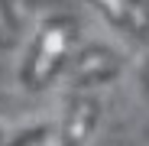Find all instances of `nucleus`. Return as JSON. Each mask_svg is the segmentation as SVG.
Returning <instances> with one entry per match:
<instances>
[{
	"instance_id": "1",
	"label": "nucleus",
	"mask_w": 149,
	"mask_h": 146,
	"mask_svg": "<svg viewBox=\"0 0 149 146\" xmlns=\"http://www.w3.org/2000/svg\"><path fill=\"white\" fill-rule=\"evenodd\" d=\"M74 36V26L71 20H49L33 52H29V62H26V71H23V78H26L29 88H42L49 78L58 71V65L65 62V52H68V42Z\"/></svg>"
},
{
	"instance_id": "2",
	"label": "nucleus",
	"mask_w": 149,
	"mask_h": 146,
	"mask_svg": "<svg viewBox=\"0 0 149 146\" xmlns=\"http://www.w3.org/2000/svg\"><path fill=\"white\" fill-rule=\"evenodd\" d=\"M120 68V55L113 49H101V45H91L71 62V81L78 85H91V81H104L113 78Z\"/></svg>"
},
{
	"instance_id": "3",
	"label": "nucleus",
	"mask_w": 149,
	"mask_h": 146,
	"mask_svg": "<svg viewBox=\"0 0 149 146\" xmlns=\"http://www.w3.org/2000/svg\"><path fill=\"white\" fill-rule=\"evenodd\" d=\"M94 117H97V104L91 101V97H81V101H74L71 110H68V120L65 127L58 130L62 136V146H81L94 127Z\"/></svg>"
},
{
	"instance_id": "4",
	"label": "nucleus",
	"mask_w": 149,
	"mask_h": 146,
	"mask_svg": "<svg viewBox=\"0 0 149 146\" xmlns=\"http://www.w3.org/2000/svg\"><path fill=\"white\" fill-rule=\"evenodd\" d=\"M91 3L101 10L110 23H117L120 29H130L136 36L146 33V13L136 0H91Z\"/></svg>"
},
{
	"instance_id": "5",
	"label": "nucleus",
	"mask_w": 149,
	"mask_h": 146,
	"mask_svg": "<svg viewBox=\"0 0 149 146\" xmlns=\"http://www.w3.org/2000/svg\"><path fill=\"white\" fill-rule=\"evenodd\" d=\"M13 146H62V136H58L52 127H39V130L29 133V136H19Z\"/></svg>"
},
{
	"instance_id": "6",
	"label": "nucleus",
	"mask_w": 149,
	"mask_h": 146,
	"mask_svg": "<svg viewBox=\"0 0 149 146\" xmlns=\"http://www.w3.org/2000/svg\"><path fill=\"white\" fill-rule=\"evenodd\" d=\"M13 39H16V26H13V20H10L7 3L0 0V45H13Z\"/></svg>"
},
{
	"instance_id": "7",
	"label": "nucleus",
	"mask_w": 149,
	"mask_h": 146,
	"mask_svg": "<svg viewBox=\"0 0 149 146\" xmlns=\"http://www.w3.org/2000/svg\"><path fill=\"white\" fill-rule=\"evenodd\" d=\"M146 88H149V75H146Z\"/></svg>"
},
{
	"instance_id": "8",
	"label": "nucleus",
	"mask_w": 149,
	"mask_h": 146,
	"mask_svg": "<svg viewBox=\"0 0 149 146\" xmlns=\"http://www.w3.org/2000/svg\"><path fill=\"white\" fill-rule=\"evenodd\" d=\"M0 146H3V143H0Z\"/></svg>"
}]
</instances>
